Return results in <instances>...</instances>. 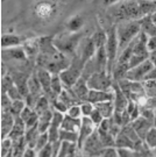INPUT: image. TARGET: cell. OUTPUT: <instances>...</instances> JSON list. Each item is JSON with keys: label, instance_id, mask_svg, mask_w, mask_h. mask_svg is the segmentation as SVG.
Masks as SVG:
<instances>
[{"label": "cell", "instance_id": "28", "mask_svg": "<svg viewBox=\"0 0 156 157\" xmlns=\"http://www.w3.org/2000/svg\"><path fill=\"white\" fill-rule=\"evenodd\" d=\"M97 130H98V134H99L101 143H103V146H104L105 149L106 148H115V137L111 133L104 132V130L98 128H97Z\"/></svg>", "mask_w": 156, "mask_h": 157}, {"label": "cell", "instance_id": "17", "mask_svg": "<svg viewBox=\"0 0 156 157\" xmlns=\"http://www.w3.org/2000/svg\"><path fill=\"white\" fill-rule=\"evenodd\" d=\"M88 101L92 102L93 105L105 101H114V91H96L90 90Z\"/></svg>", "mask_w": 156, "mask_h": 157}, {"label": "cell", "instance_id": "20", "mask_svg": "<svg viewBox=\"0 0 156 157\" xmlns=\"http://www.w3.org/2000/svg\"><path fill=\"white\" fill-rule=\"evenodd\" d=\"M140 26H141V32L145 33L148 37L151 36H156V23L153 21L151 15L142 17L141 20H139Z\"/></svg>", "mask_w": 156, "mask_h": 157}, {"label": "cell", "instance_id": "37", "mask_svg": "<svg viewBox=\"0 0 156 157\" xmlns=\"http://www.w3.org/2000/svg\"><path fill=\"white\" fill-rule=\"evenodd\" d=\"M50 143V140H49V136H48V133H43V134H40L39 139H37V142H36V146H35V150L39 152L41 151L42 149H45V147Z\"/></svg>", "mask_w": 156, "mask_h": 157}, {"label": "cell", "instance_id": "4", "mask_svg": "<svg viewBox=\"0 0 156 157\" xmlns=\"http://www.w3.org/2000/svg\"><path fill=\"white\" fill-rule=\"evenodd\" d=\"M84 67H85V63L75 55L71 59L70 65L60 73V78L64 85V89H71L83 77Z\"/></svg>", "mask_w": 156, "mask_h": 157}, {"label": "cell", "instance_id": "39", "mask_svg": "<svg viewBox=\"0 0 156 157\" xmlns=\"http://www.w3.org/2000/svg\"><path fill=\"white\" fill-rule=\"evenodd\" d=\"M145 143L149 147L150 149H155L156 148V128L153 127V128L149 130V133L147 134L145 139Z\"/></svg>", "mask_w": 156, "mask_h": 157}, {"label": "cell", "instance_id": "16", "mask_svg": "<svg viewBox=\"0 0 156 157\" xmlns=\"http://www.w3.org/2000/svg\"><path fill=\"white\" fill-rule=\"evenodd\" d=\"M70 90L72 91V93L75 94V97H76L80 102L88 101L90 89H89V86H88V80H86L85 78L82 77V78L79 79Z\"/></svg>", "mask_w": 156, "mask_h": 157}, {"label": "cell", "instance_id": "52", "mask_svg": "<svg viewBox=\"0 0 156 157\" xmlns=\"http://www.w3.org/2000/svg\"><path fill=\"white\" fill-rule=\"evenodd\" d=\"M39 152L33 148H26L22 154V157H37Z\"/></svg>", "mask_w": 156, "mask_h": 157}, {"label": "cell", "instance_id": "59", "mask_svg": "<svg viewBox=\"0 0 156 157\" xmlns=\"http://www.w3.org/2000/svg\"><path fill=\"white\" fill-rule=\"evenodd\" d=\"M151 1H156V0H151Z\"/></svg>", "mask_w": 156, "mask_h": 157}, {"label": "cell", "instance_id": "15", "mask_svg": "<svg viewBox=\"0 0 156 157\" xmlns=\"http://www.w3.org/2000/svg\"><path fill=\"white\" fill-rule=\"evenodd\" d=\"M15 117L8 111H2L1 113V139L5 140L11 134L12 129L15 124Z\"/></svg>", "mask_w": 156, "mask_h": 157}, {"label": "cell", "instance_id": "44", "mask_svg": "<svg viewBox=\"0 0 156 157\" xmlns=\"http://www.w3.org/2000/svg\"><path fill=\"white\" fill-rule=\"evenodd\" d=\"M89 118L91 119V120H92V122L95 124V126L97 127V128H98V127L100 126L101 122H103V121L105 120V118H104V117L101 115V113L99 112V111H98V109H97L96 107H95V111L92 112V114L90 115Z\"/></svg>", "mask_w": 156, "mask_h": 157}, {"label": "cell", "instance_id": "29", "mask_svg": "<svg viewBox=\"0 0 156 157\" xmlns=\"http://www.w3.org/2000/svg\"><path fill=\"white\" fill-rule=\"evenodd\" d=\"M50 108H53V106L50 105V100L45 95H42L39 100H37V102H36V105L34 107V111L37 113L39 115H41L42 113L47 112Z\"/></svg>", "mask_w": 156, "mask_h": 157}, {"label": "cell", "instance_id": "57", "mask_svg": "<svg viewBox=\"0 0 156 157\" xmlns=\"http://www.w3.org/2000/svg\"><path fill=\"white\" fill-rule=\"evenodd\" d=\"M154 127L156 128V118H155V120H154Z\"/></svg>", "mask_w": 156, "mask_h": 157}, {"label": "cell", "instance_id": "25", "mask_svg": "<svg viewBox=\"0 0 156 157\" xmlns=\"http://www.w3.org/2000/svg\"><path fill=\"white\" fill-rule=\"evenodd\" d=\"M95 107L101 113V115L105 119L113 118L114 113H115V106H114V101H105V102H99L96 104Z\"/></svg>", "mask_w": 156, "mask_h": 157}, {"label": "cell", "instance_id": "47", "mask_svg": "<svg viewBox=\"0 0 156 157\" xmlns=\"http://www.w3.org/2000/svg\"><path fill=\"white\" fill-rule=\"evenodd\" d=\"M53 108H54L55 111H58V112L63 113V114H67L68 109H69V107H68L67 104H64V102L60 100L58 98H57V100L53 104Z\"/></svg>", "mask_w": 156, "mask_h": 157}, {"label": "cell", "instance_id": "22", "mask_svg": "<svg viewBox=\"0 0 156 157\" xmlns=\"http://www.w3.org/2000/svg\"><path fill=\"white\" fill-rule=\"evenodd\" d=\"M28 90H29V94H32L35 98H41L42 95H45L43 90H42V86L40 84V80L36 76V73L30 76L28 78Z\"/></svg>", "mask_w": 156, "mask_h": 157}, {"label": "cell", "instance_id": "6", "mask_svg": "<svg viewBox=\"0 0 156 157\" xmlns=\"http://www.w3.org/2000/svg\"><path fill=\"white\" fill-rule=\"evenodd\" d=\"M82 40L83 39L80 33H71L70 35L63 34L60 35V37L54 39V44L64 55H71L73 57L77 52L78 45Z\"/></svg>", "mask_w": 156, "mask_h": 157}, {"label": "cell", "instance_id": "21", "mask_svg": "<svg viewBox=\"0 0 156 157\" xmlns=\"http://www.w3.org/2000/svg\"><path fill=\"white\" fill-rule=\"evenodd\" d=\"M26 124L23 122V120L21 118H17L15 119V124H14V127L12 129L11 134H10V139L12 141H17V140H20V139H22L25 137V135H26Z\"/></svg>", "mask_w": 156, "mask_h": 157}, {"label": "cell", "instance_id": "48", "mask_svg": "<svg viewBox=\"0 0 156 157\" xmlns=\"http://www.w3.org/2000/svg\"><path fill=\"white\" fill-rule=\"evenodd\" d=\"M99 157H120L117 148H106Z\"/></svg>", "mask_w": 156, "mask_h": 157}, {"label": "cell", "instance_id": "58", "mask_svg": "<svg viewBox=\"0 0 156 157\" xmlns=\"http://www.w3.org/2000/svg\"><path fill=\"white\" fill-rule=\"evenodd\" d=\"M154 113H155V118H156V108L154 109Z\"/></svg>", "mask_w": 156, "mask_h": 157}, {"label": "cell", "instance_id": "36", "mask_svg": "<svg viewBox=\"0 0 156 157\" xmlns=\"http://www.w3.org/2000/svg\"><path fill=\"white\" fill-rule=\"evenodd\" d=\"M118 149V148H117ZM118 152L120 157H145L143 152L136 149H127V148H119Z\"/></svg>", "mask_w": 156, "mask_h": 157}, {"label": "cell", "instance_id": "8", "mask_svg": "<svg viewBox=\"0 0 156 157\" xmlns=\"http://www.w3.org/2000/svg\"><path fill=\"white\" fill-rule=\"evenodd\" d=\"M104 146L101 143L98 130H96L93 134L90 137H88V140L84 142L82 150L85 154V156L88 157H99L100 154L104 151Z\"/></svg>", "mask_w": 156, "mask_h": 157}, {"label": "cell", "instance_id": "53", "mask_svg": "<svg viewBox=\"0 0 156 157\" xmlns=\"http://www.w3.org/2000/svg\"><path fill=\"white\" fill-rule=\"evenodd\" d=\"M149 80H156V67H153L149 73L146 76L145 82H149Z\"/></svg>", "mask_w": 156, "mask_h": 157}, {"label": "cell", "instance_id": "14", "mask_svg": "<svg viewBox=\"0 0 156 157\" xmlns=\"http://www.w3.org/2000/svg\"><path fill=\"white\" fill-rule=\"evenodd\" d=\"M131 124L133 126L134 130L136 132V134L139 135V137L142 141H145L147 134H148L149 130L154 127V124H153L151 121H149V120H147V119H145V118H142V117H140V118H138L136 120L132 121Z\"/></svg>", "mask_w": 156, "mask_h": 157}, {"label": "cell", "instance_id": "10", "mask_svg": "<svg viewBox=\"0 0 156 157\" xmlns=\"http://www.w3.org/2000/svg\"><path fill=\"white\" fill-rule=\"evenodd\" d=\"M96 52H97V48H96L92 39L91 37H85L80 41V43L78 45L76 56L79 57L86 65V63L96 56Z\"/></svg>", "mask_w": 156, "mask_h": 157}, {"label": "cell", "instance_id": "33", "mask_svg": "<svg viewBox=\"0 0 156 157\" xmlns=\"http://www.w3.org/2000/svg\"><path fill=\"white\" fill-rule=\"evenodd\" d=\"M60 140L62 142H70V143H78V133L75 132H69L61 129L60 130Z\"/></svg>", "mask_w": 156, "mask_h": 157}, {"label": "cell", "instance_id": "30", "mask_svg": "<svg viewBox=\"0 0 156 157\" xmlns=\"http://www.w3.org/2000/svg\"><path fill=\"white\" fill-rule=\"evenodd\" d=\"M91 39L93 41L97 50H98L99 48L106 45V42H107V33H105L104 30H97V32H95L93 35L91 36Z\"/></svg>", "mask_w": 156, "mask_h": 157}, {"label": "cell", "instance_id": "42", "mask_svg": "<svg viewBox=\"0 0 156 157\" xmlns=\"http://www.w3.org/2000/svg\"><path fill=\"white\" fill-rule=\"evenodd\" d=\"M80 108H82V113H83V117L89 118L90 115L92 114V112L95 111V105L90 101H85L80 104Z\"/></svg>", "mask_w": 156, "mask_h": 157}, {"label": "cell", "instance_id": "3", "mask_svg": "<svg viewBox=\"0 0 156 157\" xmlns=\"http://www.w3.org/2000/svg\"><path fill=\"white\" fill-rule=\"evenodd\" d=\"M141 32L139 21H125L117 27V35L119 41V55L128 47L134 39Z\"/></svg>", "mask_w": 156, "mask_h": 157}, {"label": "cell", "instance_id": "40", "mask_svg": "<svg viewBox=\"0 0 156 157\" xmlns=\"http://www.w3.org/2000/svg\"><path fill=\"white\" fill-rule=\"evenodd\" d=\"M143 86H145V92L147 97L156 98V80L143 82Z\"/></svg>", "mask_w": 156, "mask_h": 157}, {"label": "cell", "instance_id": "35", "mask_svg": "<svg viewBox=\"0 0 156 157\" xmlns=\"http://www.w3.org/2000/svg\"><path fill=\"white\" fill-rule=\"evenodd\" d=\"M26 106H27V105H26L25 99H22V100H15V101H13V104H12V106L8 112H11L15 118H19Z\"/></svg>", "mask_w": 156, "mask_h": 157}, {"label": "cell", "instance_id": "2", "mask_svg": "<svg viewBox=\"0 0 156 157\" xmlns=\"http://www.w3.org/2000/svg\"><path fill=\"white\" fill-rule=\"evenodd\" d=\"M156 12V1L151 0H125L118 8L115 17L125 21H139Z\"/></svg>", "mask_w": 156, "mask_h": 157}, {"label": "cell", "instance_id": "55", "mask_svg": "<svg viewBox=\"0 0 156 157\" xmlns=\"http://www.w3.org/2000/svg\"><path fill=\"white\" fill-rule=\"evenodd\" d=\"M118 1H120V0H103L104 5H106V6L113 5V4H115V2H118Z\"/></svg>", "mask_w": 156, "mask_h": 157}, {"label": "cell", "instance_id": "51", "mask_svg": "<svg viewBox=\"0 0 156 157\" xmlns=\"http://www.w3.org/2000/svg\"><path fill=\"white\" fill-rule=\"evenodd\" d=\"M147 45H148V50H149V52H151V51H156V36L148 37Z\"/></svg>", "mask_w": 156, "mask_h": 157}, {"label": "cell", "instance_id": "43", "mask_svg": "<svg viewBox=\"0 0 156 157\" xmlns=\"http://www.w3.org/2000/svg\"><path fill=\"white\" fill-rule=\"evenodd\" d=\"M140 117L147 119V120H149V121H151V122L154 124V120H155V113H154L153 109H149V108H146V107L140 106Z\"/></svg>", "mask_w": 156, "mask_h": 157}, {"label": "cell", "instance_id": "18", "mask_svg": "<svg viewBox=\"0 0 156 157\" xmlns=\"http://www.w3.org/2000/svg\"><path fill=\"white\" fill-rule=\"evenodd\" d=\"M55 10V5L53 2H49V1H42V2H40V4L35 6V13L41 19L50 17L54 14Z\"/></svg>", "mask_w": 156, "mask_h": 157}, {"label": "cell", "instance_id": "13", "mask_svg": "<svg viewBox=\"0 0 156 157\" xmlns=\"http://www.w3.org/2000/svg\"><path fill=\"white\" fill-rule=\"evenodd\" d=\"M113 91H114V106H115V112L123 113L127 108L129 99L127 98V95L121 91L117 80L113 83Z\"/></svg>", "mask_w": 156, "mask_h": 157}, {"label": "cell", "instance_id": "34", "mask_svg": "<svg viewBox=\"0 0 156 157\" xmlns=\"http://www.w3.org/2000/svg\"><path fill=\"white\" fill-rule=\"evenodd\" d=\"M127 112H128L129 117L132 119V121L136 120L138 118H140V105L138 102H135L134 100L129 99L128 105H127Z\"/></svg>", "mask_w": 156, "mask_h": 157}, {"label": "cell", "instance_id": "54", "mask_svg": "<svg viewBox=\"0 0 156 157\" xmlns=\"http://www.w3.org/2000/svg\"><path fill=\"white\" fill-rule=\"evenodd\" d=\"M149 61L153 63L154 67H156V51H151V52H149Z\"/></svg>", "mask_w": 156, "mask_h": 157}, {"label": "cell", "instance_id": "31", "mask_svg": "<svg viewBox=\"0 0 156 157\" xmlns=\"http://www.w3.org/2000/svg\"><path fill=\"white\" fill-rule=\"evenodd\" d=\"M83 23H84V20L82 17H79V15H76V17H71L70 20H69V22H68V30L70 32V33H78L80 28L83 27Z\"/></svg>", "mask_w": 156, "mask_h": 157}, {"label": "cell", "instance_id": "50", "mask_svg": "<svg viewBox=\"0 0 156 157\" xmlns=\"http://www.w3.org/2000/svg\"><path fill=\"white\" fill-rule=\"evenodd\" d=\"M33 112H34L33 108H30V107L26 106V107H25V109L22 111V113H21V115H20L19 118H21L23 120V122H26L28 119L30 118V115L33 114Z\"/></svg>", "mask_w": 156, "mask_h": 157}, {"label": "cell", "instance_id": "12", "mask_svg": "<svg viewBox=\"0 0 156 157\" xmlns=\"http://www.w3.org/2000/svg\"><path fill=\"white\" fill-rule=\"evenodd\" d=\"M148 36L145 33L140 32V34L134 39V48H133V55L136 56H142L149 58V50L147 45Z\"/></svg>", "mask_w": 156, "mask_h": 157}, {"label": "cell", "instance_id": "41", "mask_svg": "<svg viewBox=\"0 0 156 157\" xmlns=\"http://www.w3.org/2000/svg\"><path fill=\"white\" fill-rule=\"evenodd\" d=\"M67 114L69 117L73 119H82L83 118V113H82V108L80 105H73V106L69 107Z\"/></svg>", "mask_w": 156, "mask_h": 157}, {"label": "cell", "instance_id": "46", "mask_svg": "<svg viewBox=\"0 0 156 157\" xmlns=\"http://www.w3.org/2000/svg\"><path fill=\"white\" fill-rule=\"evenodd\" d=\"M13 100L10 98V95L7 93H1V108L2 111H10Z\"/></svg>", "mask_w": 156, "mask_h": 157}, {"label": "cell", "instance_id": "9", "mask_svg": "<svg viewBox=\"0 0 156 157\" xmlns=\"http://www.w3.org/2000/svg\"><path fill=\"white\" fill-rule=\"evenodd\" d=\"M153 67H154V65H153V63H151L150 61H149V58H148V59H146L143 63H141L140 65L128 70L127 73H126V76H125V78L131 80V82H140V83H143L146 76L149 73V71H150Z\"/></svg>", "mask_w": 156, "mask_h": 157}, {"label": "cell", "instance_id": "19", "mask_svg": "<svg viewBox=\"0 0 156 157\" xmlns=\"http://www.w3.org/2000/svg\"><path fill=\"white\" fill-rule=\"evenodd\" d=\"M53 115H54V108H50V109H48L47 112L42 113V114L40 115L37 128H39V132L41 134L47 133L48 129L50 128L51 121H53Z\"/></svg>", "mask_w": 156, "mask_h": 157}, {"label": "cell", "instance_id": "56", "mask_svg": "<svg viewBox=\"0 0 156 157\" xmlns=\"http://www.w3.org/2000/svg\"><path fill=\"white\" fill-rule=\"evenodd\" d=\"M151 17H153V21L156 23V12L154 13V14H153V15H151Z\"/></svg>", "mask_w": 156, "mask_h": 157}, {"label": "cell", "instance_id": "45", "mask_svg": "<svg viewBox=\"0 0 156 157\" xmlns=\"http://www.w3.org/2000/svg\"><path fill=\"white\" fill-rule=\"evenodd\" d=\"M7 94L10 95V98H11L13 101L15 100H22V99H25L23 98V95L21 94V92H20V90L18 89L17 85H14L12 89H10V91L7 92Z\"/></svg>", "mask_w": 156, "mask_h": 157}, {"label": "cell", "instance_id": "26", "mask_svg": "<svg viewBox=\"0 0 156 157\" xmlns=\"http://www.w3.org/2000/svg\"><path fill=\"white\" fill-rule=\"evenodd\" d=\"M22 44V40L18 35L14 34H5L1 37V47L2 49H10V48H15Z\"/></svg>", "mask_w": 156, "mask_h": 157}, {"label": "cell", "instance_id": "38", "mask_svg": "<svg viewBox=\"0 0 156 157\" xmlns=\"http://www.w3.org/2000/svg\"><path fill=\"white\" fill-rule=\"evenodd\" d=\"M14 80L12 79L11 76L8 75H5L2 76V79H1V93H7L10 89H12L14 86Z\"/></svg>", "mask_w": 156, "mask_h": 157}, {"label": "cell", "instance_id": "60", "mask_svg": "<svg viewBox=\"0 0 156 157\" xmlns=\"http://www.w3.org/2000/svg\"><path fill=\"white\" fill-rule=\"evenodd\" d=\"M155 149H156V148H155Z\"/></svg>", "mask_w": 156, "mask_h": 157}, {"label": "cell", "instance_id": "7", "mask_svg": "<svg viewBox=\"0 0 156 157\" xmlns=\"http://www.w3.org/2000/svg\"><path fill=\"white\" fill-rule=\"evenodd\" d=\"M112 76L107 72H95L91 75L88 80V86L90 90L96 91H112L113 90V80Z\"/></svg>", "mask_w": 156, "mask_h": 157}, {"label": "cell", "instance_id": "27", "mask_svg": "<svg viewBox=\"0 0 156 157\" xmlns=\"http://www.w3.org/2000/svg\"><path fill=\"white\" fill-rule=\"evenodd\" d=\"M115 148H127V149H135L136 143L134 142L128 135H126L123 132H120V134L115 137Z\"/></svg>", "mask_w": 156, "mask_h": 157}, {"label": "cell", "instance_id": "24", "mask_svg": "<svg viewBox=\"0 0 156 157\" xmlns=\"http://www.w3.org/2000/svg\"><path fill=\"white\" fill-rule=\"evenodd\" d=\"M2 57H8L18 61H26L27 54L23 49V47H15V48H10V49H2Z\"/></svg>", "mask_w": 156, "mask_h": 157}, {"label": "cell", "instance_id": "49", "mask_svg": "<svg viewBox=\"0 0 156 157\" xmlns=\"http://www.w3.org/2000/svg\"><path fill=\"white\" fill-rule=\"evenodd\" d=\"M142 107H146V108H149V109H155L156 108V98L154 97H147L145 104Z\"/></svg>", "mask_w": 156, "mask_h": 157}, {"label": "cell", "instance_id": "23", "mask_svg": "<svg viewBox=\"0 0 156 157\" xmlns=\"http://www.w3.org/2000/svg\"><path fill=\"white\" fill-rule=\"evenodd\" d=\"M80 126H82V119H73L71 117H69L68 114H65L64 119H63V122H62L61 129L79 133Z\"/></svg>", "mask_w": 156, "mask_h": 157}, {"label": "cell", "instance_id": "11", "mask_svg": "<svg viewBox=\"0 0 156 157\" xmlns=\"http://www.w3.org/2000/svg\"><path fill=\"white\" fill-rule=\"evenodd\" d=\"M96 130H97V127L92 122V120L90 118L83 117L82 118V126H80L79 133H78V143H77L78 149H82L84 142L88 140V137H90Z\"/></svg>", "mask_w": 156, "mask_h": 157}, {"label": "cell", "instance_id": "5", "mask_svg": "<svg viewBox=\"0 0 156 157\" xmlns=\"http://www.w3.org/2000/svg\"><path fill=\"white\" fill-rule=\"evenodd\" d=\"M106 52H107V70H106V72L110 76H112L114 67L117 64L118 57H119V41H118L115 26H113L107 33Z\"/></svg>", "mask_w": 156, "mask_h": 157}, {"label": "cell", "instance_id": "1", "mask_svg": "<svg viewBox=\"0 0 156 157\" xmlns=\"http://www.w3.org/2000/svg\"><path fill=\"white\" fill-rule=\"evenodd\" d=\"M36 63L39 67L45 69L53 75H60L70 65L67 55L58 50L54 44V39L42 37L40 39V51Z\"/></svg>", "mask_w": 156, "mask_h": 157}, {"label": "cell", "instance_id": "32", "mask_svg": "<svg viewBox=\"0 0 156 157\" xmlns=\"http://www.w3.org/2000/svg\"><path fill=\"white\" fill-rule=\"evenodd\" d=\"M63 87H64V85L60 78V75H53V77H51V91L57 98L61 95V93L64 90Z\"/></svg>", "mask_w": 156, "mask_h": 157}]
</instances>
